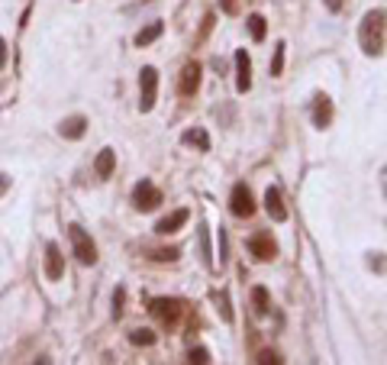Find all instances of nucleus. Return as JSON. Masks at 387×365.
Listing matches in <instances>:
<instances>
[{
	"label": "nucleus",
	"mask_w": 387,
	"mask_h": 365,
	"mask_svg": "<svg viewBox=\"0 0 387 365\" xmlns=\"http://www.w3.org/2000/svg\"><path fill=\"white\" fill-rule=\"evenodd\" d=\"M384 36H387V13L384 10H368L358 23V45L365 55L384 52Z\"/></svg>",
	"instance_id": "obj_1"
},
{
	"label": "nucleus",
	"mask_w": 387,
	"mask_h": 365,
	"mask_svg": "<svg viewBox=\"0 0 387 365\" xmlns=\"http://www.w3.org/2000/svg\"><path fill=\"white\" fill-rule=\"evenodd\" d=\"M68 239H71V249H74V256H78V262H81V265H94L97 262V246H94V239L87 236L78 223L68 226Z\"/></svg>",
	"instance_id": "obj_2"
},
{
	"label": "nucleus",
	"mask_w": 387,
	"mask_h": 365,
	"mask_svg": "<svg viewBox=\"0 0 387 365\" xmlns=\"http://www.w3.org/2000/svg\"><path fill=\"white\" fill-rule=\"evenodd\" d=\"M155 97H158V71L152 65H146L139 71V110L148 113V110L155 107Z\"/></svg>",
	"instance_id": "obj_3"
},
{
	"label": "nucleus",
	"mask_w": 387,
	"mask_h": 365,
	"mask_svg": "<svg viewBox=\"0 0 387 365\" xmlns=\"http://www.w3.org/2000/svg\"><path fill=\"white\" fill-rule=\"evenodd\" d=\"M133 204H136V210H155V207L162 204V191H158L148 178H142V181L133 188Z\"/></svg>",
	"instance_id": "obj_4"
},
{
	"label": "nucleus",
	"mask_w": 387,
	"mask_h": 365,
	"mask_svg": "<svg viewBox=\"0 0 387 365\" xmlns=\"http://www.w3.org/2000/svg\"><path fill=\"white\" fill-rule=\"evenodd\" d=\"M230 210L236 217H252L255 214V201H252V191L245 184H236L230 194Z\"/></svg>",
	"instance_id": "obj_5"
},
{
	"label": "nucleus",
	"mask_w": 387,
	"mask_h": 365,
	"mask_svg": "<svg viewBox=\"0 0 387 365\" xmlns=\"http://www.w3.org/2000/svg\"><path fill=\"white\" fill-rule=\"evenodd\" d=\"M148 311L155 313L162 323H168V327H171V323L181 317V301H175V298H155Z\"/></svg>",
	"instance_id": "obj_6"
},
{
	"label": "nucleus",
	"mask_w": 387,
	"mask_h": 365,
	"mask_svg": "<svg viewBox=\"0 0 387 365\" xmlns=\"http://www.w3.org/2000/svg\"><path fill=\"white\" fill-rule=\"evenodd\" d=\"M249 87H252V62H249V52L239 49V52H236V91L245 94Z\"/></svg>",
	"instance_id": "obj_7"
},
{
	"label": "nucleus",
	"mask_w": 387,
	"mask_h": 365,
	"mask_svg": "<svg viewBox=\"0 0 387 365\" xmlns=\"http://www.w3.org/2000/svg\"><path fill=\"white\" fill-rule=\"evenodd\" d=\"M45 275H49V281H58L65 275V256L55 243L45 246Z\"/></svg>",
	"instance_id": "obj_8"
},
{
	"label": "nucleus",
	"mask_w": 387,
	"mask_h": 365,
	"mask_svg": "<svg viewBox=\"0 0 387 365\" xmlns=\"http://www.w3.org/2000/svg\"><path fill=\"white\" fill-rule=\"evenodd\" d=\"M188 217H190L188 207H181V210H175V214L162 217V220L155 223V233H158V236H168V233H178L181 226L188 223Z\"/></svg>",
	"instance_id": "obj_9"
},
{
	"label": "nucleus",
	"mask_w": 387,
	"mask_h": 365,
	"mask_svg": "<svg viewBox=\"0 0 387 365\" xmlns=\"http://www.w3.org/2000/svg\"><path fill=\"white\" fill-rule=\"evenodd\" d=\"M249 252L258 262H268V258H274L278 256V246L272 243V236H265V233H258V236H252L249 239Z\"/></svg>",
	"instance_id": "obj_10"
},
{
	"label": "nucleus",
	"mask_w": 387,
	"mask_h": 365,
	"mask_svg": "<svg viewBox=\"0 0 387 365\" xmlns=\"http://www.w3.org/2000/svg\"><path fill=\"white\" fill-rule=\"evenodd\" d=\"M329 123H333V100L326 94H316L313 97V126L326 129Z\"/></svg>",
	"instance_id": "obj_11"
},
{
	"label": "nucleus",
	"mask_w": 387,
	"mask_h": 365,
	"mask_svg": "<svg viewBox=\"0 0 387 365\" xmlns=\"http://www.w3.org/2000/svg\"><path fill=\"white\" fill-rule=\"evenodd\" d=\"M265 210H268V217H272L274 223H284V220H287V210H284V201H281V191H278V188H268V191H265Z\"/></svg>",
	"instance_id": "obj_12"
},
{
	"label": "nucleus",
	"mask_w": 387,
	"mask_h": 365,
	"mask_svg": "<svg viewBox=\"0 0 387 365\" xmlns=\"http://www.w3.org/2000/svg\"><path fill=\"white\" fill-rule=\"evenodd\" d=\"M197 87H200V65L197 62H188V65H184V71H181V94H184V97L197 94Z\"/></svg>",
	"instance_id": "obj_13"
},
{
	"label": "nucleus",
	"mask_w": 387,
	"mask_h": 365,
	"mask_svg": "<svg viewBox=\"0 0 387 365\" xmlns=\"http://www.w3.org/2000/svg\"><path fill=\"white\" fill-rule=\"evenodd\" d=\"M58 133H62L65 140H81L84 133H87V120H84V117H68V120H62Z\"/></svg>",
	"instance_id": "obj_14"
},
{
	"label": "nucleus",
	"mask_w": 387,
	"mask_h": 365,
	"mask_svg": "<svg viewBox=\"0 0 387 365\" xmlns=\"http://www.w3.org/2000/svg\"><path fill=\"white\" fill-rule=\"evenodd\" d=\"M181 142H184V146H197L200 152H210V136H207V129H200V126L188 129V133L181 136Z\"/></svg>",
	"instance_id": "obj_15"
},
{
	"label": "nucleus",
	"mask_w": 387,
	"mask_h": 365,
	"mask_svg": "<svg viewBox=\"0 0 387 365\" xmlns=\"http://www.w3.org/2000/svg\"><path fill=\"white\" fill-rule=\"evenodd\" d=\"M94 168H97V175H100V178H110V175H113V168H116V152L113 149H104L100 155H97Z\"/></svg>",
	"instance_id": "obj_16"
},
{
	"label": "nucleus",
	"mask_w": 387,
	"mask_h": 365,
	"mask_svg": "<svg viewBox=\"0 0 387 365\" xmlns=\"http://www.w3.org/2000/svg\"><path fill=\"white\" fill-rule=\"evenodd\" d=\"M162 30H165L162 23H148L146 30H139V32H136V45H139V49H142V45H152V43L158 39V36H162Z\"/></svg>",
	"instance_id": "obj_17"
},
{
	"label": "nucleus",
	"mask_w": 387,
	"mask_h": 365,
	"mask_svg": "<svg viewBox=\"0 0 387 365\" xmlns=\"http://www.w3.org/2000/svg\"><path fill=\"white\" fill-rule=\"evenodd\" d=\"M249 32H252V39H255V43H262V39H265L268 26H265V16H262V13H252V16H249Z\"/></svg>",
	"instance_id": "obj_18"
},
{
	"label": "nucleus",
	"mask_w": 387,
	"mask_h": 365,
	"mask_svg": "<svg viewBox=\"0 0 387 365\" xmlns=\"http://www.w3.org/2000/svg\"><path fill=\"white\" fill-rule=\"evenodd\" d=\"M129 343L152 346V343H155V333H152V330H133V333H129Z\"/></svg>",
	"instance_id": "obj_19"
},
{
	"label": "nucleus",
	"mask_w": 387,
	"mask_h": 365,
	"mask_svg": "<svg viewBox=\"0 0 387 365\" xmlns=\"http://www.w3.org/2000/svg\"><path fill=\"white\" fill-rule=\"evenodd\" d=\"M252 301H255V311H258V313H268V291H265L262 285L252 291Z\"/></svg>",
	"instance_id": "obj_20"
},
{
	"label": "nucleus",
	"mask_w": 387,
	"mask_h": 365,
	"mask_svg": "<svg viewBox=\"0 0 387 365\" xmlns=\"http://www.w3.org/2000/svg\"><path fill=\"white\" fill-rule=\"evenodd\" d=\"M284 71V43L274 45V58H272V78H278Z\"/></svg>",
	"instance_id": "obj_21"
},
{
	"label": "nucleus",
	"mask_w": 387,
	"mask_h": 365,
	"mask_svg": "<svg viewBox=\"0 0 387 365\" xmlns=\"http://www.w3.org/2000/svg\"><path fill=\"white\" fill-rule=\"evenodd\" d=\"M200 252H203V265H213V256H210V233H207V226H200Z\"/></svg>",
	"instance_id": "obj_22"
},
{
	"label": "nucleus",
	"mask_w": 387,
	"mask_h": 365,
	"mask_svg": "<svg viewBox=\"0 0 387 365\" xmlns=\"http://www.w3.org/2000/svg\"><path fill=\"white\" fill-rule=\"evenodd\" d=\"M188 362H194V365H207V362H210V353L203 349V346H197V349H190Z\"/></svg>",
	"instance_id": "obj_23"
},
{
	"label": "nucleus",
	"mask_w": 387,
	"mask_h": 365,
	"mask_svg": "<svg viewBox=\"0 0 387 365\" xmlns=\"http://www.w3.org/2000/svg\"><path fill=\"white\" fill-rule=\"evenodd\" d=\"M178 256H181L178 249H155V252H152V258H158V262H175Z\"/></svg>",
	"instance_id": "obj_24"
},
{
	"label": "nucleus",
	"mask_w": 387,
	"mask_h": 365,
	"mask_svg": "<svg viewBox=\"0 0 387 365\" xmlns=\"http://www.w3.org/2000/svg\"><path fill=\"white\" fill-rule=\"evenodd\" d=\"M220 313H223V320L232 323V311H230V298H226V291L220 294Z\"/></svg>",
	"instance_id": "obj_25"
},
{
	"label": "nucleus",
	"mask_w": 387,
	"mask_h": 365,
	"mask_svg": "<svg viewBox=\"0 0 387 365\" xmlns=\"http://www.w3.org/2000/svg\"><path fill=\"white\" fill-rule=\"evenodd\" d=\"M226 256H230V239H226V230L220 226V262H226Z\"/></svg>",
	"instance_id": "obj_26"
},
{
	"label": "nucleus",
	"mask_w": 387,
	"mask_h": 365,
	"mask_svg": "<svg viewBox=\"0 0 387 365\" xmlns=\"http://www.w3.org/2000/svg\"><path fill=\"white\" fill-rule=\"evenodd\" d=\"M120 313H123V288L113 294V317L120 320Z\"/></svg>",
	"instance_id": "obj_27"
},
{
	"label": "nucleus",
	"mask_w": 387,
	"mask_h": 365,
	"mask_svg": "<svg viewBox=\"0 0 387 365\" xmlns=\"http://www.w3.org/2000/svg\"><path fill=\"white\" fill-rule=\"evenodd\" d=\"M368 265H371V269H377V272H387V262L381 256H371V258H368Z\"/></svg>",
	"instance_id": "obj_28"
},
{
	"label": "nucleus",
	"mask_w": 387,
	"mask_h": 365,
	"mask_svg": "<svg viewBox=\"0 0 387 365\" xmlns=\"http://www.w3.org/2000/svg\"><path fill=\"white\" fill-rule=\"evenodd\" d=\"M258 362H262V365H278L281 359H278L274 353H262V355H258Z\"/></svg>",
	"instance_id": "obj_29"
},
{
	"label": "nucleus",
	"mask_w": 387,
	"mask_h": 365,
	"mask_svg": "<svg viewBox=\"0 0 387 365\" xmlns=\"http://www.w3.org/2000/svg\"><path fill=\"white\" fill-rule=\"evenodd\" d=\"M323 3H326V10L339 13V10H342V3H346V0H323Z\"/></svg>",
	"instance_id": "obj_30"
},
{
	"label": "nucleus",
	"mask_w": 387,
	"mask_h": 365,
	"mask_svg": "<svg viewBox=\"0 0 387 365\" xmlns=\"http://www.w3.org/2000/svg\"><path fill=\"white\" fill-rule=\"evenodd\" d=\"M7 65V43H3V36H0V68Z\"/></svg>",
	"instance_id": "obj_31"
},
{
	"label": "nucleus",
	"mask_w": 387,
	"mask_h": 365,
	"mask_svg": "<svg viewBox=\"0 0 387 365\" xmlns=\"http://www.w3.org/2000/svg\"><path fill=\"white\" fill-rule=\"evenodd\" d=\"M7 188H10V175H0V194H7Z\"/></svg>",
	"instance_id": "obj_32"
},
{
	"label": "nucleus",
	"mask_w": 387,
	"mask_h": 365,
	"mask_svg": "<svg viewBox=\"0 0 387 365\" xmlns=\"http://www.w3.org/2000/svg\"><path fill=\"white\" fill-rule=\"evenodd\" d=\"M223 10H226V13H236V0H223Z\"/></svg>",
	"instance_id": "obj_33"
},
{
	"label": "nucleus",
	"mask_w": 387,
	"mask_h": 365,
	"mask_svg": "<svg viewBox=\"0 0 387 365\" xmlns=\"http://www.w3.org/2000/svg\"><path fill=\"white\" fill-rule=\"evenodd\" d=\"M381 188H384V197H387V165L381 168Z\"/></svg>",
	"instance_id": "obj_34"
}]
</instances>
